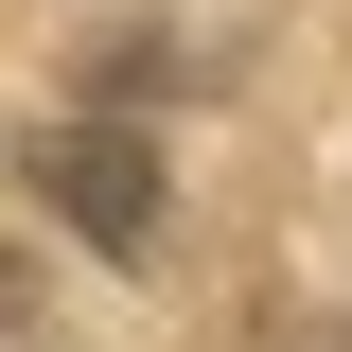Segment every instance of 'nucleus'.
Wrapping results in <instances>:
<instances>
[{
  "label": "nucleus",
  "mask_w": 352,
  "mask_h": 352,
  "mask_svg": "<svg viewBox=\"0 0 352 352\" xmlns=\"http://www.w3.org/2000/svg\"><path fill=\"white\" fill-rule=\"evenodd\" d=\"M18 176H36V212L71 229V247H106V264H141L159 212H176V194H159V141H124V124H36Z\"/></svg>",
  "instance_id": "nucleus-1"
}]
</instances>
